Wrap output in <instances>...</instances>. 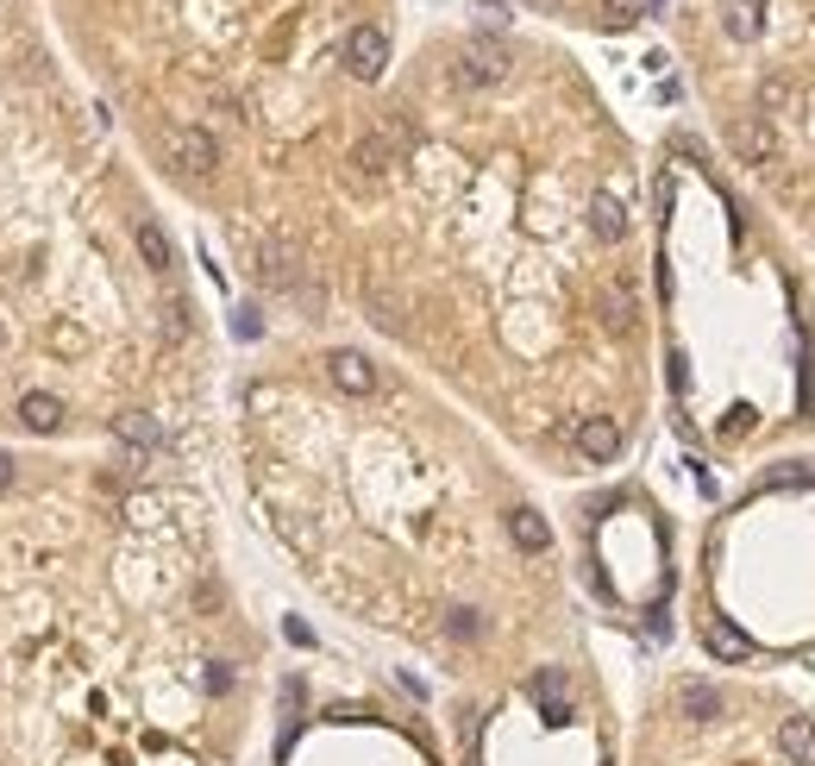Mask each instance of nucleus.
<instances>
[{
	"instance_id": "18",
	"label": "nucleus",
	"mask_w": 815,
	"mask_h": 766,
	"mask_svg": "<svg viewBox=\"0 0 815 766\" xmlns=\"http://www.w3.org/2000/svg\"><path fill=\"white\" fill-rule=\"evenodd\" d=\"M678 710H684V716H697V723H709V716H721V691L690 679V685L678 691Z\"/></svg>"
},
{
	"instance_id": "16",
	"label": "nucleus",
	"mask_w": 815,
	"mask_h": 766,
	"mask_svg": "<svg viewBox=\"0 0 815 766\" xmlns=\"http://www.w3.org/2000/svg\"><path fill=\"white\" fill-rule=\"evenodd\" d=\"M759 13H765V0H728V7H721L728 39H753V32H759Z\"/></svg>"
},
{
	"instance_id": "17",
	"label": "nucleus",
	"mask_w": 815,
	"mask_h": 766,
	"mask_svg": "<svg viewBox=\"0 0 815 766\" xmlns=\"http://www.w3.org/2000/svg\"><path fill=\"white\" fill-rule=\"evenodd\" d=\"M364 295H370V321H383L389 334H395V327H402V295H389V283H383V276H370V283H364Z\"/></svg>"
},
{
	"instance_id": "13",
	"label": "nucleus",
	"mask_w": 815,
	"mask_h": 766,
	"mask_svg": "<svg viewBox=\"0 0 815 766\" xmlns=\"http://www.w3.org/2000/svg\"><path fill=\"white\" fill-rule=\"evenodd\" d=\"M596 308H602V321H608L615 334H627V327H634V290H627V283H602V290H596Z\"/></svg>"
},
{
	"instance_id": "3",
	"label": "nucleus",
	"mask_w": 815,
	"mask_h": 766,
	"mask_svg": "<svg viewBox=\"0 0 815 766\" xmlns=\"http://www.w3.org/2000/svg\"><path fill=\"white\" fill-rule=\"evenodd\" d=\"M346 70L358 82H377L389 70V39H383V25H351V39H346Z\"/></svg>"
},
{
	"instance_id": "15",
	"label": "nucleus",
	"mask_w": 815,
	"mask_h": 766,
	"mask_svg": "<svg viewBox=\"0 0 815 766\" xmlns=\"http://www.w3.org/2000/svg\"><path fill=\"white\" fill-rule=\"evenodd\" d=\"M295 276H301L295 252L283 245V239H271V245H264V283H276V290H295Z\"/></svg>"
},
{
	"instance_id": "4",
	"label": "nucleus",
	"mask_w": 815,
	"mask_h": 766,
	"mask_svg": "<svg viewBox=\"0 0 815 766\" xmlns=\"http://www.w3.org/2000/svg\"><path fill=\"white\" fill-rule=\"evenodd\" d=\"M170 158L189 170V177H208L220 164V145H214V133H201V126H176L170 133Z\"/></svg>"
},
{
	"instance_id": "5",
	"label": "nucleus",
	"mask_w": 815,
	"mask_h": 766,
	"mask_svg": "<svg viewBox=\"0 0 815 766\" xmlns=\"http://www.w3.org/2000/svg\"><path fill=\"white\" fill-rule=\"evenodd\" d=\"M578 452L590 459V465H608V459L622 452V428H615L608 415H583L578 421Z\"/></svg>"
},
{
	"instance_id": "14",
	"label": "nucleus",
	"mask_w": 815,
	"mask_h": 766,
	"mask_svg": "<svg viewBox=\"0 0 815 766\" xmlns=\"http://www.w3.org/2000/svg\"><path fill=\"white\" fill-rule=\"evenodd\" d=\"M590 233H596V239H608V245H615V239L627 233V208H622V201H615V196H596V201H590Z\"/></svg>"
},
{
	"instance_id": "7",
	"label": "nucleus",
	"mask_w": 815,
	"mask_h": 766,
	"mask_svg": "<svg viewBox=\"0 0 815 766\" xmlns=\"http://www.w3.org/2000/svg\"><path fill=\"white\" fill-rule=\"evenodd\" d=\"M728 145H734L740 164H772V151H777V145H772V126H765V119H753V114L728 126Z\"/></svg>"
},
{
	"instance_id": "9",
	"label": "nucleus",
	"mask_w": 815,
	"mask_h": 766,
	"mask_svg": "<svg viewBox=\"0 0 815 766\" xmlns=\"http://www.w3.org/2000/svg\"><path fill=\"white\" fill-rule=\"evenodd\" d=\"M777 747H784L796 766H815V716H784V723H777Z\"/></svg>"
},
{
	"instance_id": "11",
	"label": "nucleus",
	"mask_w": 815,
	"mask_h": 766,
	"mask_svg": "<svg viewBox=\"0 0 815 766\" xmlns=\"http://www.w3.org/2000/svg\"><path fill=\"white\" fill-rule=\"evenodd\" d=\"M133 239H138V258H145V264H151L157 276H163V271L176 264V252H170V233H163L157 220H138V227H133Z\"/></svg>"
},
{
	"instance_id": "1",
	"label": "nucleus",
	"mask_w": 815,
	"mask_h": 766,
	"mask_svg": "<svg viewBox=\"0 0 815 766\" xmlns=\"http://www.w3.org/2000/svg\"><path fill=\"white\" fill-rule=\"evenodd\" d=\"M402 145H408V126L389 119L383 133H364L351 145V170H358V177H389V170L402 164Z\"/></svg>"
},
{
	"instance_id": "21",
	"label": "nucleus",
	"mask_w": 815,
	"mask_h": 766,
	"mask_svg": "<svg viewBox=\"0 0 815 766\" xmlns=\"http://www.w3.org/2000/svg\"><path fill=\"white\" fill-rule=\"evenodd\" d=\"M452 634H458V641L484 634V616H477V609H452Z\"/></svg>"
},
{
	"instance_id": "23",
	"label": "nucleus",
	"mask_w": 815,
	"mask_h": 766,
	"mask_svg": "<svg viewBox=\"0 0 815 766\" xmlns=\"http://www.w3.org/2000/svg\"><path fill=\"white\" fill-rule=\"evenodd\" d=\"M608 7V20H634V13H646V0H602Z\"/></svg>"
},
{
	"instance_id": "24",
	"label": "nucleus",
	"mask_w": 815,
	"mask_h": 766,
	"mask_svg": "<svg viewBox=\"0 0 815 766\" xmlns=\"http://www.w3.org/2000/svg\"><path fill=\"white\" fill-rule=\"evenodd\" d=\"M13 478H20V472H13V459L0 452V491H13Z\"/></svg>"
},
{
	"instance_id": "25",
	"label": "nucleus",
	"mask_w": 815,
	"mask_h": 766,
	"mask_svg": "<svg viewBox=\"0 0 815 766\" xmlns=\"http://www.w3.org/2000/svg\"><path fill=\"white\" fill-rule=\"evenodd\" d=\"M0 339H7V334H0Z\"/></svg>"
},
{
	"instance_id": "19",
	"label": "nucleus",
	"mask_w": 815,
	"mask_h": 766,
	"mask_svg": "<svg viewBox=\"0 0 815 766\" xmlns=\"http://www.w3.org/2000/svg\"><path fill=\"white\" fill-rule=\"evenodd\" d=\"M114 433L138 452V459H145V452L157 447V421H151V415H119V421H114Z\"/></svg>"
},
{
	"instance_id": "2",
	"label": "nucleus",
	"mask_w": 815,
	"mask_h": 766,
	"mask_svg": "<svg viewBox=\"0 0 815 766\" xmlns=\"http://www.w3.org/2000/svg\"><path fill=\"white\" fill-rule=\"evenodd\" d=\"M452 76H458V88H496L508 76V51L496 39H470L452 63Z\"/></svg>"
},
{
	"instance_id": "20",
	"label": "nucleus",
	"mask_w": 815,
	"mask_h": 766,
	"mask_svg": "<svg viewBox=\"0 0 815 766\" xmlns=\"http://www.w3.org/2000/svg\"><path fill=\"white\" fill-rule=\"evenodd\" d=\"M709 653H721V660H747V634H734V629H721V622H709Z\"/></svg>"
},
{
	"instance_id": "10",
	"label": "nucleus",
	"mask_w": 815,
	"mask_h": 766,
	"mask_svg": "<svg viewBox=\"0 0 815 766\" xmlns=\"http://www.w3.org/2000/svg\"><path fill=\"white\" fill-rule=\"evenodd\" d=\"M508 534H515V547H521V553H546V547H552V528H546L540 510H508Z\"/></svg>"
},
{
	"instance_id": "6",
	"label": "nucleus",
	"mask_w": 815,
	"mask_h": 766,
	"mask_svg": "<svg viewBox=\"0 0 815 766\" xmlns=\"http://www.w3.org/2000/svg\"><path fill=\"white\" fill-rule=\"evenodd\" d=\"M327 377H332V384H339L346 396H370V390H377V365H370L364 353H346V346L327 358Z\"/></svg>"
},
{
	"instance_id": "12",
	"label": "nucleus",
	"mask_w": 815,
	"mask_h": 766,
	"mask_svg": "<svg viewBox=\"0 0 815 766\" xmlns=\"http://www.w3.org/2000/svg\"><path fill=\"white\" fill-rule=\"evenodd\" d=\"M20 421H25L32 433H57V428H63V402H57V396H44V390H25Z\"/></svg>"
},
{
	"instance_id": "22",
	"label": "nucleus",
	"mask_w": 815,
	"mask_h": 766,
	"mask_svg": "<svg viewBox=\"0 0 815 766\" xmlns=\"http://www.w3.org/2000/svg\"><path fill=\"white\" fill-rule=\"evenodd\" d=\"M759 101H765V107H791V82H784V76H772L765 88H759Z\"/></svg>"
},
{
	"instance_id": "8",
	"label": "nucleus",
	"mask_w": 815,
	"mask_h": 766,
	"mask_svg": "<svg viewBox=\"0 0 815 766\" xmlns=\"http://www.w3.org/2000/svg\"><path fill=\"white\" fill-rule=\"evenodd\" d=\"M533 697H540L546 723H571V685H564L559 667H540V672H533Z\"/></svg>"
}]
</instances>
